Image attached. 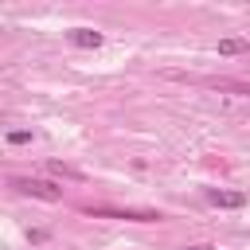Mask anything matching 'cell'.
<instances>
[{"mask_svg": "<svg viewBox=\"0 0 250 250\" xmlns=\"http://www.w3.org/2000/svg\"><path fill=\"white\" fill-rule=\"evenodd\" d=\"M23 195H35V199H43V203H59L62 199V188L59 184H51V180H31V176H16L12 180Z\"/></svg>", "mask_w": 250, "mask_h": 250, "instance_id": "1", "label": "cell"}, {"mask_svg": "<svg viewBox=\"0 0 250 250\" xmlns=\"http://www.w3.org/2000/svg\"><path fill=\"white\" fill-rule=\"evenodd\" d=\"M90 215H105V219H133V223H156L160 211H117V207H90Z\"/></svg>", "mask_w": 250, "mask_h": 250, "instance_id": "2", "label": "cell"}, {"mask_svg": "<svg viewBox=\"0 0 250 250\" xmlns=\"http://www.w3.org/2000/svg\"><path fill=\"white\" fill-rule=\"evenodd\" d=\"M74 47H82V51H98L102 47V31H94V27H70V35H66Z\"/></svg>", "mask_w": 250, "mask_h": 250, "instance_id": "3", "label": "cell"}, {"mask_svg": "<svg viewBox=\"0 0 250 250\" xmlns=\"http://www.w3.org/2000/svg\"><path fill=\"white\" fill-rule=\"evenodd\" d=\"M207 203L234 211V207H246V195H242V191H223V188H211V191H207Z\"/></svg>", "mask_w": 250, "mask_h": 250, "instance_id": "4", "label": "cell"}, {"mask_svg": "<svg viewBox=\"0 0 250 250\" xmlns=\"http://www.w3.org/2000/svg\"><path fill=\"white\" fill-rule=\"evenodd\" d=\"M246 51H250V39H238V35L219 39V55H246Z\"/></svg>", "mask_w": 250, "mask_h": 250, "instance_id": "5", "label": "cell"}, {"mask_svg": "<svg viewBox=\"0 0 250 250\" xmlns=\"http://www.w3.org/2000/svg\"><path fill=\"white\" fill-rule=\"evenodd\" d=\"M47 168H51V176H62V180H78V172H74V168H66V164H59V160H51Z\"/></svg>", "mask_w": 250, "mask_h": 250, "instance_id": "6", "label": "cell"}, {"mask_svg": "<svg viewBox=\"0 0 250 250\" xmlns=\"http://www.w3.org/2000/svg\"><path fill=\"white\" fill-rule=\"evenodd\" d=\"M31 141V133H23V129H12L8 133V145H27Z\"/></svg>", "mask_w": 250, "mask_h": 250, "instance_id": "7", "label": "cell"}, {"mask_svg": "<svg viewBox=\"0 0 250 250\" xmlns=\"http://www.w3.org/2000/svg\"><path fill=\"white\" fill-rule=\"evenodd\" d=\"M184 250H211V246H184Z\"/></svg>", "mask_w": 250, "mask_h": 250, "instance_id": "8", "label": "cell"}]
</instances>
